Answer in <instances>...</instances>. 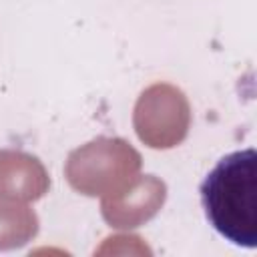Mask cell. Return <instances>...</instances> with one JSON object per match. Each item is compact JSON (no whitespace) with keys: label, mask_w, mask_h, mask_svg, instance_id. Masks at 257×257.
<instances>
[{"label":"cell","mask_w":257,"mask_h":257,"mask_svg":"<svg viewBox=\"0 0 257 257\" xmlns=\"http://www.w3.org/2000/svg\"><path fill=\"white\" fill-rule=\"evenodd\" d=\"M201 203L209 225L229 243L257 247V153L225 155L203 179Z\"/></svg>","instance_id":"1"},{"label":"cell","mask_w":257,"mask_h":257,"mask_svg":"<svg viewBox=\"0 0 257 257\" xmlns=\"http://www.w3.org/2000/svg\"><path fill=\"white\" fill-rule=\"evenodd\" d=\"M189 124V106L181 90L157 84L141 94L135 112L139 137L151 147H173L179 143Z\"/></svg>","instance_id":"2"},{"label":"cell","mask_w":257,"mask_h":257,"mask_svg":"<svg viewBox=\"0 0 257 257\" xmlns=\"http://www.w3.org/2000/svg\"><path fill=\"white\" fill-rule=\"evenodd\" d=\"M139 167V155L122 141L100 139L78 149L68 159V179L76 189L94 191L110 177H120Z\"/></svg>","instance_id":"3"},{"label":"cell","mask_w":257,"mask_h":257,"mask_svg":"<svg viewBox=\"0 0 257 257\" xmlns=\"http://www.w3.org/2000/svg\"><path fill=\"white\" fill-rule=\"evenodd\" d=\"M44 189L46 175L36 159L22 153H0V191L38 197Z\"/></svg>","instance_id":"4"}]
</instances>
